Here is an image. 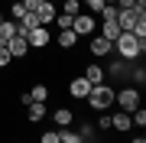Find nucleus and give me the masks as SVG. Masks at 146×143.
Returning <instances> with one entry per match:
<instances>
[{
  "label": "nucleus",
  "instance_id": "28",
  "mask_svg": "<svg viewBox=\"0 0 146 143\" xmlns=\"http://www.w3.org/2000/svg\"><path fill=\"white\" fill-rule=\"evenodd\" d=\"M0 23H3V10H0Z\"/></svg>",
  "mask_w": 146,
  "mask_h": 143
},
{
  "label": "nucleus",
  "instance_id": "21",
  "mask_svg": "<svg viewBox=\"0 0 146 143\" xmlns=\"http://www.w3.org/2000/svg\"><path fill=\"white\" fill-rule=\"evenodd\" d=\"M26 13H29V10L23 7V0H13V7H10V16H13V20H23Z\"/></svg>",
  "mask_w": 146,
  "mask_h": 143
},
{
  "label": "nucleus",
  "instance_id": "9",
  "mask_svg": "<svg viewBox=\"0 0 146 143\" xmlns=\"http://www.w3.org/2000/svg\"><path fill=\"white\" fill-rule=\"evenodd\" d=\"M110 49H114L110 39H104V36H94V39H91V55L104 59V55H110Z\"/></svg>",
  "mask_w": 146,
  "mask_h": 143
},
{
  "label": "nucleus",
  "instance_id": "18",
  "mask_svg": "<svg viewBox=\"0 0 146 143\" xmlns=\"http://www.w3.org/2000/svg\"><path fill=\"white\" fill-rule=\"evenodd\" d=\"M0 36L13 39L16 36V20H7V16H3V23H0Z\"/></svg>",
  "mask_w": 146,
  "mask_h": 143
},
{
  "label": "nucleus",
  "instance_id": "7",
  "mask_svg": "<svg viewBox=\"0 0 146 143\" xmlns=\"http://www.w3.org/2000/svg\"><path fill=\"white\" fill-rule=\"evenodd\" d=\"M140 16H146V13H136L133 7H127V10L117 7V26H120V29H133V23L140 20Z\"/></svg>",
  "mask_w": 146,
  "mask_h": 143
},
{
  "label": "nucleus",
  "instance_id": "4",
  "mask_svg": "<svg viewBox=\"0 0 146 143\" xmlns=\"http://www.w3.org/2000/svg\"><path fill=\"white\" fill-rule=\"evenodd\" d=\"M72 29L78 33V36H91V33L98 29V20H94L91 13H84V10H81V13H75V16H72Z\"/></svg>",
  "mask_w": 146,
  "mask_h": 143
},
{
  "label": "nucleus",
  "instance_id": "2",
  "mask_svg": "<svg viewBox=\"0 0 146 143\" xmlns=\"http://www.w3.org/2000/svg\"><path fill=\"white\" fill-rule=\"evenodd\" d=\"M84 101L91 104V111H107V107L114 104V88L104 85V81H101V85H91V91H88Z\"/></svg>",
  "mask_w": 146,
  "mask_h": 143
},
{
  "label": "nucleus",
  "instance_id": "5",
  "mask_svg": "<svg viewBox=\"0 0 146 143\" xmlns=\"http://www.w3.org/2000/svg\"><path fill=\"white\" fill-rule=\"evenodd\" d=\"M26 43H29V49H33V46H36V49H46L49 43H52V33H49L46 26H36V29L26 33Z\"/></svg>",
  "mask_w": 146,
  "mask_h": 143
},
{
  "label": "nucleus",
  "instance_id": "13",
  "mask_svg": "<svg viewBox=\"0 0 146 143\" xmlns=\"http://www.w3.org/2000/svg\"><path fill=\"white\" fill-rule=\"evenodd\" d=\"M52 120H55V127H68V124L75 120V111H68V107H55V111H52Z\"/></svg>",
  "mask_w": 146,
  "mask_h": 143
},
{
  "label": "nucleus",
  "instance_id": "26",
  "mask_svg": "<svg viewBox=\"0 0 146 143\" xmlns=\"http://www.w3.org/2000/svg\"><path fill=\"white\" fill-rule=\"evenodd\" d=\"M13 62V55H10V49H0V69H7V65Z\"/></svg>",
  "mask_w": 146,
  "mask_h": 143
},
{
  "label": "nucleus",
  "instance_id": "10",
  "mask_svg": "<svg viewBox=\"0 0 146 143\" xmlns=\"http://www.w3.org/2000/svg\"><path fill=\"white\" fill-rule=\"evenodd\" d=\"M7 49H10L13 59H23V55L29 52V43H26V36H13L10 43H7Z\"/></svg>",
  "mask_w": 146,
  "mask_h": 143
},
{
  "label": "nucleus",
  "instance_id": "24",
  "mask_svg": "<svg viewBox=\"0 0 146 143\" xmlns=\"http://www.w3.org/2000/svg\"><path fill=\"white\" fill-rule=\"evenodd\" d=\"M55 26L58 29H68V26H72V16H68V13H55Z\"/></svg>",
  "mask_w": 146,
  "mask_h": 143
},
{
  "label": "nucleus",
  "instance_id": "22",
  "mask_svg": "<svg viewBox=\"0 0 146 143\" xmlns=\"http://www.w3.org/2000/svg\"><path fill=\"white\" fill-rule=\"evenodd\" d=\"M29 94H33V101H46V98H49V88H46V85H33Z\"/></svg>",
  "mask_w": 146,
  "mask_h": 143
},
{
  "label": "nucleus",
  "instance_id": "15",
  "mask_svg": "<svg viewBox=\"0 0 146 143\" xmlns=\"http://www.w3.org/2000/svg\"><path fill=\"white\" fill-rule=\"evenodd\" d=\"M120 33H123V29L117 26V20H104V23H101V36H104V39H110V43H114Z\"/></svg>",
  "mask_w": 146,
  "mask_h": 143
},
{
  "label": "nucleus",
  "instance_id": "14",
  "mask_svg": "<svg viewBox=\"0 0 146 143\" xmlns=\"http://www.w3.org/2000/svg\"><path fill=\"white\" fill-rule=\"evenodd\" d=\"M55 39H58V46H62V49H72L75 43H78V33L68 26V29H58V36H55Z\"/></svg>",
  "mask_w": 146,
  "mask_h": 143
},
{
  "label": "nucleus",
  "instance_id": "1",
  "mask_svg": "<svg viewBox=\"0 0 146 143\" xmlns=\"http://www.w3.org/2000/svg\"><path fill=\"white\" fill-rule=\"evenodd\" d=\"M114 49L120 52V59H123V62H136V59H140V52H143L146 46H143L140 39L133 36L130 29H123V33H120V36L114 39Z\"/></svg>",
  "mask_w": 146,
  "mask_h": 143
},
{
  "label": "nucleus",
  "instance_id": "11",
  "mask_svg": "<svg viewBox=\"0 0 146 143\" xmlns=\"http://www.w3.org/2000/svg\"><path fill=\"white\" fill-rule=\"evenodd\" d=\"M110 127H114V130H120V133H127V130L133 127L130 111H120V114H114V117H110Z\"/></svg>",
  "mask_w": 146,
  "mask_h": 143
},
{
  "label": "nucleus",
  "instance_id": "19",
  "mask_svg": "<svg viewBox=\"0 0 146 143\" xmlns=\"http://www.w3.org/2000/svg\"><path fill=\"white\" fill-rule=\"evenodd\" d=\"M78 137L81 140H98V127H94V124H81V127H78Z\"/></svg>",
  "mask_w": 146,
  "mask_h": 143
},
{
  "label": "nucleus",
  "instance_id": "20",
  "mask_svg": "<svg viewBox=\"0 0 146 143\" xmlns=\"http://www.w3.org/2000/svg\"><path fill=\"white\" fill-rule=\"evenodd\" d=\"M62 13H68V16L81 13V0H62Z\"/></svg>",
  "mask_w": 146,
  "mask_h": 143
},
{
  "label": "nucleus",
  "instance_id": "25",
  "mask_svg": "<svg viewBox=\"0 0 146 143\" xmlns=\"http://www.w3.org/2000/svg\"><path fill=\"white\" fill-rule=\"evenodd\" d=\"M39 140H42V143H58V130H46Z\"/></svg>",
  "mask_w": 146,
  "mask_h": 143
},
{
  "label": "nucleus",
  "instance_id": "23",
  "mask_svg": "<svg viewBox=\"0 0 146 143\" xmlns=\"http://www.w3.org/2000/svg\"><path fill=\"white\" fill-rule=\"evenodd\" d=\"M81 7L88 13H101V7H104V0H81Z\"/></svg>",
  "mask_w": 146,
  "mask_h": 143
},
{
  "label": "nucleus",
  "instance_id": "27",
  "mask_svg": "<svg viewBox=\"0 0 146 143\" xmlns=\"http://www.w3.org/2000/svg\"><path fill=\"white\" fill-rule=\"evenodd\" d=\"M98 114H101V111H98ZM98 127H101V130H110V114H101V120H98Z\"/></svg>",
  "mask_w": 146,
  "mask_h": 143
},
{
  "label": "nucleus",
  "instance_id": "8",
  "mask_svg": "<svg viewBox=\"0 0 146 143\" xmlns=\"http://www.w3.org/2000/svg\"><path fill=\"white\" fill-rule=\"evenodd\" d=\"M88 91H91V85H88V78H84V75H78V78H72V85H68V94H72V98L84 101V98H88Z\"/></svg>",
  "mask_w": 146,
  "mask_h": 143
},
{
  "label": "nucleus",
  "instance_id": "12",
  "mask_svg": "<svg viewBox=\"0 0 146 143\" xmlns=\"http://www.w3.org/2000/svg\"><path fill=\"white\" fill-rule=\"evenodd\" d=\"M26 107H29V111H26V117H29L33 124H39L42 117L49 114V111H46V101H33V104H26Z\"/></svg>",
  "mask_w": 146,
  "mask_h": 143
},
{
  "label": "nucleus",
  "instance_id": "3",
  "mask_svg": "<svg viewBox=\"0 0 146 143\" xmlns=\"http://www.w3.org/2000/svg\"><path fill=\"white\" fill-rule=\"evenodd\" d=\"M114 101L120 104V111H133V107H140V88H120L114 91Z\"/></svg>",
  "mask_w": 146,
  "mask_h": 143
},
{
  "label": "nucleus",
  "instance_id": "16",
  "mask_svg": "<svg viewBox=\"0 0 146 143\" xmlns=\"http://www.w3.org/2000/svg\"><path fill=\"white\" fill-rule=\"evenodd\" d=\"M84 78H88V85H101V81H104V69L91 62L88 69H84Z\"/></svg>",
  "mask_w": 146,
  "mask_h": 143
},
{
  "label": "nucleus",
  "instance_id": "6",
  "mask_svg": "<svg viewBox=\"0 0 146 143\" xmlns=\"http://www.w3.org/2000/svg\"><path fill=\"white\" fill-rule=\"evenodd\" d=\"M33 13H36L39 26H49V23H55V13H58V10H55V3H52V0H46V3H39Z\"/></svg>",
  "mask_w": 146,
  "mask_h": 143
},
{
  "label": "nucleus",
  "instance_id": "17",
  "mask_svg": "<svg viewBox=\"0 0 146 143\" xmlns=\"http://www.w3.org/2000/svg\"><path fill=\"white\" fill-rule=\"evenodd\" d=\"M58 143H81L78 130H72V124L68 127H58Z\"/></svg>",
  "mask_w": 146,
  "mask_h": 143
}]
</instances>
